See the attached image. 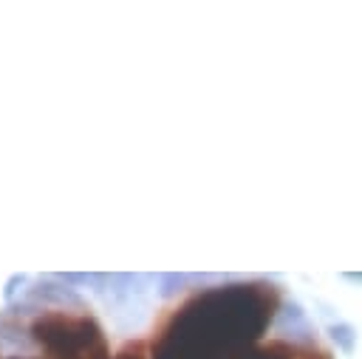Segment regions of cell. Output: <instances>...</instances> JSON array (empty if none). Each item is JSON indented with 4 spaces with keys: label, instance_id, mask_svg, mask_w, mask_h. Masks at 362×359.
I'll use <instances>...</instances> for the list:
<instances>
[{
    "label": "cell",
    "instance_id": "1",
    "mask_svg": "<svg viewBox=\"0 0 362 359\" xmlns=\"http://www.w3.org/2000/svg\"><path fill=\"white\" fill-rule=\"evenodd\" d=\"M28 339L48 359H107V342L99 322L88 311L40 308L25 328Z\"/></svg>",
    "mask_w": 362,
    "mask_h": 359
},
{
    "label": "cell",
    "instance_id": "3",
    "mask_svg": "<svg viewBox=\"0 0 362 359\" xmlns=\"http://www.w3.org/2000/svg\"><path fill=\"white\" fill-rule=\"evenodd\" d=\"M17 286H25V274H14V277L6 283V291H3V294H6V300H11V297L17 294Z\"/></svg>",
    "mask_w": 362,
    "mask_h": 359
},
{
    "label": "cell",
    "instance_id": "4",
    "mask_svg": "<svg viewBox=\"0 0 362 359\" xmlns=\"http://www.w3.org/2000/svg\"><path fill=\"white\" fill-rule=\"evenodd\" d=\"M119 359H141V356L139 353H130V348H127L124 353H119Z\"/></svg>",
    "mask_w": 362,
    "mask_h": 359
},
{
    "label": "cell",
    "instance_id": "5",
    "mask_svg": "<svg viewBox=\"0 0 362 359\" xmlns=\"http://www.w3.org/2000/svg\"><path fill=\"white\" fill-rule=\"evenodd\" d=\"M3 359H31V356H3Z\"/></svg>",
    "mask_w": 362,
    "mask_h": 359
},
{
    "label": "cell",
    "instance_id": "2",
    "mask_svg": "<svg viewBox=\"0 0 362 359\" xmlns=\"http://www.w3.org/2000/svg\"><path fill=\"white\" fill-rule=\"evenodd\" d=\"M328 334H331V339L342 348V351H354V328L348 325V322H337V325H331L328 328Z\"/></svg>",
    "mask_w": 362,
    "mask_h": 359
}]
</instances>
